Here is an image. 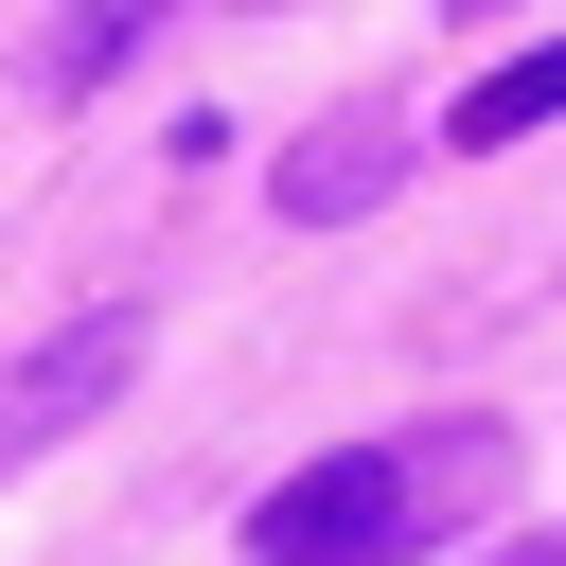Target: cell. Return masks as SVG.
Here are the masks:
<instances>
[{"instance_id": "cell-2", "label": "cell", "mask_w": 566, "mask_h": 566, "mask_svg": "<svg viewBox=\"0 0 566 566\" xmlns=\"http://www.w3.org/2000/svg\"><path fill=\"white\" fill-rule=\"evenodd\" d=\"M124 371H142V301H88L71 336H35V354L0 371V478H18L35 442H71V424H88V407H106Z\"/></svg>"}, {"instance_id": "cell-3", "label": "cell", "mask_w": 566, "mask_h": 566, "mask_svg": "<svg viewBox=\"0 0 566 566\" xmlns=\"http://www.w3.org/2000/svg\"><path fill=\"white\" fill-rule=\"evenodd\" d=\"M389 177H407V142H389V124H318V142L283 159V212H301V230H336V212H371Z\"/></svg>"}, {"instance_id": "cell-1", "label": "cell", "mask_w": 566, "mask_h": 566, "mask_svg": "<svg viewBox=\"0 0 566 566\" xmlns=\"http://www.w3.org/2000/svg\"><path fill=\"white\" fill-rule=\"evenodd\" d=\"M407 548V460H301L265 513H248V566H389Z\"/></svg>"}, {"instance_id": "cell-5", "label": "cell", "mask_w": 566, "mask_h": 566, "mask_svg": "<svg viewBox=\"0 0 566 566\" xmlns=\"http://www.w3.org/2000/svg\"><path fill=\"white\" fill-rule=\"evenodd\" d=\"M159 18H177V0H88V18L53 35V88H106V71H124V53L159 35Z\"/></svg>"}, {"instance_id": "cell-4", "label": "cell", "mask_w": 566, "mask_h": 566, "mask_svg": "<svg viewBox=\"0 0 566 566\" xmlns=\"http://www.w3.org/2000/svg\"><path fill=\"white\" fill-rule=\"evenodd\" d=\"M513 124H566V35L513 53V71H478V88L442 106V142H513Z\"/></svg>"}]
</instances>
